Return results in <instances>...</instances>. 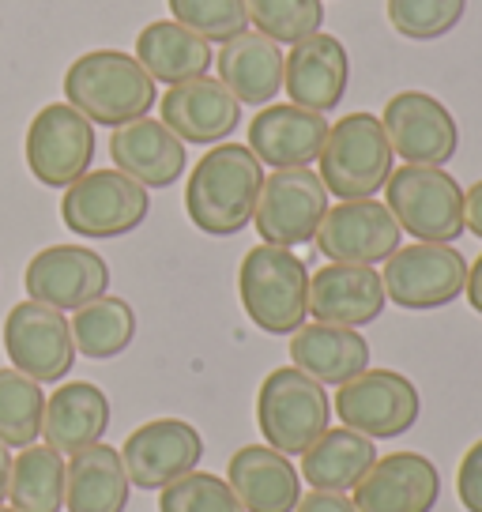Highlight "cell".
<instances>
[{
  "label": "cell",
  "instance_id": "obj_9",
  "mask_svg": "<svg viewBox=\"0 0 482 512\" xmlns=\"http://www.w3.org/2000/svg\"><path fill=\"white\" fill-rule=\"evenodd\" d=\"M422 400H418L415 381H407L396 369H366L339 384L336 415L343 426L370 441H392L403 437L418 422Z\"/></svg>",
  "mask_w": 482,
  "mask_h": 512
},
{
  "label": "cell",
  "instance_id": "obj_20",
  "mask_svg": "<svg viewBox=\"0 0 482 512\" xmlns=\"http://www.w3.org/2000/svg\"><path fill=\"white\" fill-rule=\"evenodd\" d=\"M159 106L162 125L170 128L181 144H223L241 125V102L211 76L166 87Z\"/></svg>",
  "mask_w": 482,
  "mask_h": 512
},
{
  "label": "cell",
  "instance_id": "obj_34",
  "mask_svg": "<svg viewBox=\"0 0 482 512\" xmlns=\"http://www.w3.org/2000/svg\"><path fill=\"white\" fill-rule=\"evenodd\" d=\"M174 23L189 27L204 42H230L249 31L245 0H166Z\"/></svg>",
  "mask_w": 482,
  "mask_h": 512
},
{
  "label": "cell",
  "instance_id": "obj_10",
  "mask_svg": "<svg viewBox=\"0 0 482 512\" xmlns=\"http://www.w3.org/2000/svg\"><path fill=\"white\" fill-rule=\"evenodd\" d=\"M381 283L388 302H396L400 309H441L464 294L467 260L452 245H434V241L400 245L385 260Z\"/></svg>",
  "mask_w": 482,
  "mask_h": 512
},
{
  "label": "cell",
  "instance_id": "obj_37",
  "mask_svg": "<svg viewBox=\"0 0 482 512\" xmlns=\"http://www.w3.org/2000/svg\"><path fill=\"white\" fill-rule=\"evenodd\" d=\"M456 494L467 512H482V441L464 452L460 471H456Z\"/></svg>",
  "mask_w": 482,
  "mask_h": 512
},
{
  "label": "cell",
  "instance_id": "obj_5",
  "mask_svg": "<svg viewBox=\"0 0 482 512\" xmlns=\"http://www.w3.org/2000/svg\"><path fill=\"white\" fill-rule=\"evenodd\" d=\"M332 418V403L321 381L298 366L272 369L257 392V426L264 445L283 456H302Z\"/></svg>",
  "mask_w": 482,
  "mask_h": 512
},
{
  "label": "cell",
  "instance_id": "obj_28",
  "mask_svg": "<svg viewBox=\"0 0 482 512\" xmlns=\"http://www.w3.org/2000/svg\"><path fill=\"white\" fill-rule=\"evenodd\" d=\"M136 61L144 64V72L155 83L177 87V83H189L208 76V68L215 64L211 57V42H204L200 34H193L181 23H147L140 38H136Z\"/></svg>",
  "mask_w": 482,
  "mask_h": 512
},
{
  "label": "cell",
  "instance_id": "obj_18",
  "mask_svg": "<svg viewBox=\"0 0 482 512\" xmlns=\"http://www.w3.org/2000/svg\"><path fill=\"white\" fill-rule=\"evenodd\" d=\"M437 497V467L418 452H392L362 475L351 501L358 512H434Z\"/></svg>",
  "mask_w": 482,
  "mask_h": 512
},
{
  "label": "cell",
  "instance_id": "obj_32",
  "mask_svg": "<svg viewBox=\"0 0 482 512\" xmlns=\"http://www.w3.org/2000/svg\"><path fill=\"white\" fill-rule=\"evenodd\" d=\"M46 415V392L19 369H0V441L8 448L38 445Z\"/></svg>",
  "mask_w": 482,
  "mask_h": 512
},
{
  "label": "cell",
  "instance_id": "obj_19",
  "mask_svg": "<svg viewBox=\"0 0 482 512\" xmlns=\"http://www.w3.org/2000/svg\"><path fill=\"white\" fill-rule=\"evenodd\" d=\"M385 283L370 264H324L309 275V313L321 324L362 328L385 313Z\"/></svg>",
  "mask_w": 482,
  "mask_h": 512
},
{
  "label": "cell",
  "instance_id": "obj_8",
  "mask_svg": "<svg viewBox=\"0 0 482 512\" xmlns=\"http://www.w3.org/2000/svg\"><path fill=\"white\" fill-rule=\"evenodd\" d=\"M324 215H328V189L321 174H313L309 166H294L264 177L253 223L264 245L294 249L317 238Z\"/></svg>",
  "mask_w": 482,
  "mask_h": 512
},
{
  "label": "cell",
  "instance_id": "obj_6",
  "mask_svg": "<svg viewBox=\"0 0 482 512\" xmlns=\"http://www.w3.org/2000/svg\"><path fill=\"white\" fill-rule=\"evenodd\" d=\"M385 208L418 241L452 245L464 234V189L441 166H407L392 170L385 185Z\"/></svg>",
  "mask_w": 482,
  "mask_h": 512
},
{
  "label": "cell",
  "instance_id": "obj_31",
  "mask_svg": "<svg viewBox=\"0 0 482 512\" xmlns=\"http://www.w3.org/2000/svg\"><path fill=\"white\" fill-rule=\"evenodd\" d=\"M72 324V343L83 358H117V354L129 351V343L136 339V309L125 298H113L102 294L95 302H87L83 309H76Z\"/></svg>",
  "mask_w": 482,
  "mask_h": 512
},
{
  "label": "cell",
  "instance_id": "obj_3",
  "mask_svg": "<svg viewBox=\"0 0 482 512\" xmlns=\"http://www.w3.org/2000/svg\"><path fill=\"white\" fill-rule=\"evenodd\" d=\"M238 294L245 317L268 336H294L309 317V272L290 249L257 245L241 260Z\"/></svg>",
  "mask_w": 482,
  "mask_h": 512
},
{
  "label": "cell",
  "instance_id": "obj_13",
  "mask_svg": "<svg viewBox=\"0 0 482 512\" xmlns=\"http://www.w3.org/2000/svg\"><path fill=\"white\" fill-rule=\"evenodd\" d=\"M381 125L392 155H400L407 166H445L460 147L452 113L426 91H400L388 98Z\"/></svg>",
  "mask_w": 482,
  "mask_h": 512
},
{
  "label": "cell",
  "instance_id": "obj_27",
  "mask_svg": "<svg viewBox=\"0 0 482 512\" xmlns=\"http://www.w3.org/2000/svg\"><path fill=\"white\" fill-rule=\"evenodd\" d=\"M129 471L121 452L110 445H87L65 464V509L68 512H125L129 509Z\"/></svg>",
  "mask_w": 482,
  "mask_h": 512
},
{
  "label": "cell",
  "instance_id": "obj_38",
  "mask_svg": "<svg viewBox=\"0 0 482 512\" xmlns=\"http://www.w3.org/2000/svg\"><path fill=\"white\" fill-rule=\"evenodd\" d=\"M294 512H358L354 509V501L347 494H328V490H313L309 497L298 501V509Z\"/></svg>",
  "mask_w": 482,
  "mask_h": 512
},
{
  "label": "cell",
  "instance_id": "obj_23",
  "mask_svg": "<svg viewBox=\"0 0 482 512\" xmlns=\"http://www.w3.org/2000/svg\"><path fill=\"white\" fill-rule=\"evenodd\" d=\"M226 482L245 512H294L302 501V475L290 467V456L268 445L238 448L226 464Z\"/></svg>",
  "mask_w": 482,
  "mask_h": 512
},
{
  "label": "cell",
  "instance_id": "obj_21",
  "mask_svg": "<svg viewBox=\"0 0 482 512\" xmlns=\"http://www.w3.org/2000/svg\"><path fill=\"white\" fill-rule=\"evenodd\" d=\"M328 140L324 113L302 110V106H264L249 121V151L272 170H294L321 159V147Z\"/></svg>",
  "mask_w": 482,
  "mask_h": 512
},
{
  "label": "cell",
  "instance_id": "obj_42",
  "mask_svg": "<svg viewBox=\"0 0 482 512\" xmlns=\"http://www.w3.org/2000/svg\"><path fill=\"white\" fill-rule=\"evenodd\" d=\"M0 512H16V509H8V505H0Z\"/></svg>",
  "mask_w": 482,
  "mask_h": 512
},
{
  "label": "cell",
  "instance_id": "obj_22",
  "mask_svg": "<svg viewBox=\"0 0 482 512\" xmlns=\"http://www.w3.org/2000/svg\"><path fill=\"white\" fill-rule=\"evenodd\" d=\"M110 159L121 174L140 181L144 189H170L185 174L189 155H185V144L162 121L140 117V121L113 128Z\"/></svg>",
  "mask_w": 482,
  "mask_h": 512
},
{
  "label": "cell",
  "instance_id": "obj_41",
  "mask_svg": "<svg viewBox=\"0 0 482 512\" xmlns=\"http://www.w3.org/2000/svg\"><path fill=\"white\" fill-rule=\"evenodd\" d=\"M8 475H12V448L0 441V505L8 497Z\"/></svg>",
  "mask_w": 482,
  "mask_h": 512
},
{
  "label": "cell",
  "instance_id": "obj_26",
  "mask_svg": "<svg viewBox=\"0 0 482 512\" xmlns=\"http://www.w3.org/2000/svg\"><path fill=\"white\" fill-rule=\"evenodd\" d=\"M290 362L321 384H347L370 369V343L358 328L339 324H302L290 336Z\"/></svg>",
  "mask_w": 482,
  "mask_h": 512
},
{
  "label": "cell",
  "instance_id": "obj_16",
  "mask_svg": "<svg viewBox=\"0 0 482 512\" xmlns=\"http://www.w3.org/2000/svg\"><path fill=\"white\" fill-rule=\"evenodd\" d=\"M403 230L392 219V211L377 200H343L328 208L321 230H317V249L332 264H381L400 249Z\"/></svg>",
  "mask_w": 482,
  "mask_h": 512
},
{
  "label": "cell",
  "instance_id": "obj_35",
  "mask_svg": "<svg viewBox=\"0 0 482 512\" xmlns=\"http://www.w3.org/2000/svg\"><path fill=\"white\" fill-rule=\"evenodd\" d=\"M467 0H388V23L411 42H434L464 19Z\"/></svg>",
  "mask_w": 482,
  "mask_h": 512
},
{
  "label": "cell",
  "instance_id": "obj_12",
  "mask_svg": "<svg viewBox=\"0 0 482 512\" xmlns=\"http://www.w3.org/2000/svg\"><path fill=\"white\" fill-rule=\"evenodd\" d=\"M95 159V125L72 110L68 102H53L34 113L27 128V166L34 181L46 189H68L76 185Z\"/></svg>",
  "mask_w": 482,
  "mask_h": 512
},
{
  "label": "cell",
  "instance_id": "obj_40",
  "mask_svg": "<svg viewBox=\"0 0 482 512\" xmlns=\"http://www.w3.org/2000/svg\"><path fill=\"white\" fill-rule=\"evenodd\" d=\"M464 290H467V305H471V309H475V313L482 317V253H479V260L467 268Z\"/></svg>",
  "mask_w": 482,
  "mask_h": 512
},
{
  "label": "cell",
  "instance_id": "obj_25",
  "mask_svg": "<svg viewBox=\"0 0 482 512\" xmlns=\"http://www.w3.org/2000/svg\"><path fill=\"white\" fill-rule=\"evenodd\" d=\"M110 426V400L106 392L91 381L57 384L53 396L46 400L42 415V437L49 448H57L61 456H72L87 445H98L102 433Z\"/></svg>",
  "mask_w": 482,
  "mask_h": 512
},
{
  "label": "cell",
  "instance_id": "obj_39",
  "mask_svg": "<svg viewBox=\"0 0 482 512\" xmlns=\"http://www.w3.org/2000/svg\"><path fill=\"white\" fill-rule=\"evenodd\" d=\"M464 230H471L475 238H482V181H475L464 192Z\"/></svg>",
  "mask_w": 482,
  "mask_h": 512
},
{
  "label": "cell",
  "instance_id": "obj_11",
  "mask_svg": "<svg viewBox=\"0 0 482 512\" xmlns=\"http://www.w3.org/2000/svg\"><path fill=\"white\" fill-rule=\"evenodd\" d=\"M4 354L12 358V369L27 373L38 384H57L68 377L76 362L72 324L61 309L42 302H19L4 317Z\"/></svg>",
  "mask_w": 482,
  "mask_h": 512
},
{
  "label": "cell",
  "instance_id": "obj_1",
  "mask_svg": "<svg viewBox=\"0 0 482 512\" xmlns=\"http://www.w3.org/2000/svg\"><path fill=\"white\" fill-rule=\"evenodd\" d=\"M264 185V162L245 144H215L196 162L185 185V211L196 230L211 238H230L253 223Z\"/></svg>",
  "mask_w": 482,
  "mask_h": 512
},
{
  "label": "cell",
  "instance_id": "obj_15",
  "mask_svg": "<svg viewBox=\"0 0 482 512\" xmlns=\"http://www.w3.org/2000/svg\"><path fill=\"white\" fill-rule=\"evenodd\" d=\"M23 283H27L31 302L76 313L110 290V268L87 245H49L31 256Z\"/></svg>",
  "mask_w": 482,
  "mask_h": 512
},
{
  "label": "cell",
  "instance_id": "obj_2",
  "mask_svg": "<svg viewBox=\"0 0 482 512\" xmlns=\"http://www.w3.org/2000/svg\"><path fill=\"white\" fill-rule=\"evenodd\" d=\"M155 80L144 64L121 49H91L68 64L65 98L72 110H80L91 125L121 128L147 117L155 106Z\"/></svg>",
  "mask_w": 482,
  "mask_h": 512
},
{
  "label": "cell",
  "instance_id": "obj_4",
  "mask_svg": "<svg viewBox=\"0 0 482 512\" xmlns=\"http://www.w3.org/2000/svg\"><path fill=\"white\" fill-rule=\"evenodd\" d=\"M392 144L377 113H347L328 125L321 147V181L328 196L339 200H370L392 177Z\"/></svg>",
  "mask_w": 482,
  "mask_h": 512
},
{
  "label": "cell",
  "instance_id": "obj_30",
  "mask_svg": "<svg viewBox=\"0 0 482 512\" xmlns=\"http://www.w3.org/2000/svg\"><path fill=\"white\" fill-rule=\"evenodd\" d=\"M8 501L16 512H61L65 509V460L49 445L19 448L8 475Z\"/></svg>",
  "mask_w": 482,
  "mask_h": 512
},
{
  "label": "cell",
  "instance_id": "obj_36",
  "mask_svg": "<svg viewBox=\"0 0 482 512\" xmlns=\"http://www.w3.org/2000/svg\"><path fill=\"white\" fill-rule=\"evenodd\" d=\"M159 512H245V505L226 479L208 471H189L170 486H162Z\"/></svg>",
  "mask_w": 482,
  "mask_h": 512
},
{
  "label": "cell",
  "instance_id": "obj_7",
  "mask_svg": "<svg viewBox=\"0 0 482 512\" xmlns=\"http://www.w3.org/2000/svg\"><path fill=\"white\" fill-rule=\"evenodd\" d=\"M151 196L121 170H87L61 196V219L80 238H125L147 219Z\"/></svg>",
  "mask_w": 482,
  "mask_h": 512
},
{
  "label": "cell",
  "instance_id": "obj_33",
  "mask_svg": "<svg viewBox=\"0 0 482 512\" xmlns=\"http://www.w3.org/2000/svg\"><path fill=\"white\" fill-rule=\"evenodd\" d=\"M249 23L272 42H302L309 34L321 31L324 0H245Z\"/></svg>",
  "mask_w": 482,
  "mask_h": 512
},
{
  "label": "cell",
  "instance_id": "obj_17",
  "mask_svg": "<svg viewBox=\"0 0 482 512\" xmlns=\"http://www.w3.org/2000/svg\"><path fill=\"white\" fill-rule=\"evenodd\" d=\"M351 80V57L347 46L332 34H309L302 42H294L283 57V87L294 106L313 113H328L343 102Z\"/></svg>",
  "mask_w": 482,
  "mask_h": 512
},
{
  "label": "cell",
  "instance_id": "obj_14",
  "mask_svg": "<svg viewBox=\"0 0 482 512\" xmlns=\"http://www.w3.org/2000/svg\"><path fill=\"white\" fill-rule=\"evenodd\" d=\"M204 456V437L196 426L181 418H155L144 422L125 437L121 464L129 471V482L140 490H162L174 479L196 471Z\"/></svg>",
  "mask_w": 482,
  "mask_h": 512
},
{
  "label": "cell",
  "instance_id": "obj_24",
  "mask_svg": "<svg viewBox=\"0 0 482 512\" xmlns=\"http://www.w3.org/2000/svg\"><path fill=\"white\" fill-rule=\"evenodd\" d=\"M215 68L226 91L249 106H272V98L283 91V49L260 31L223 42Z\"/></svg>",
  "mask_w": 482,
  "mask_h": 512
},
{
  "label": "cell",
  "instance_id": "obj_29",
  "mask_svg": "<svg viewBox=\"0 0 482 512\" xmlns=\"http://www.w3.org/2000/svg\"><path fill=\"white\" fill-rule=\"evenodd\" d=\"M377 464V448L370 437L347 430H324L313 445L302 452V475L309 479L313 490H328V494H347L354 490L362 475Z\"/></svg>",
  "mask_w": 482,
  "mask_h": 512
}]
</instances>
